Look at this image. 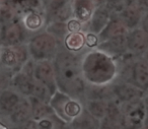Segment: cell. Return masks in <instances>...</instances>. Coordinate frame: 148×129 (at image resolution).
<instances>
[{
    "instance_id": "obj_25",
    "label": "cell",
    "mask_w": 148,
    "mask_h": 129,
    "mask_svg": "<svg viewBox=\"0 0 148 129\" xmlns=\"http://www.w3.org/2000/svg\"><path fill=\"white\" fill-rule=\"evenodd\" d=\"M23 25L27 31H38L43 26V17L36 11H31L25 14L23 19Z\"/></svg>"
},
{
    "instance_id": "obj_17",
    "label": "cell",
    "mask_w": 148,
    "mask_h": 129,
    "mask_svg": "<svg viewBox=\"0 0 148 129\" xmlns=\"http://www.w3.org/2000/svg\"><path fill=\"white\" fill-rule=\"evenodd\" d=\"M12 84L14 86V90L21 95V97L34 96L36 86V79L31 76H27L23 71H18L14 74L12 78Z\"/></svg>"
},
{
    "instance_id": "obj_2",
    "label": "cell",
    "mask_w": 148,
    "mask_h": 129,
    "mask_svg": "<svg viewBox=\"0 0 148 129\" xmlns=\"http://www.w3.org/2000/svg\"><path fill=\"white\" fill-rule=\"evenodd\" d=\"M81 68L85 81L93 84L112 83L118 76L115 58L99 51H91L81 57Z\"/></svg>"
},
{
    "instance_id": "obj_37",
    "label": "cell",
    "mask_w": 148,
    "mask_h": 129,
    "mask_svg": "<svg viewBox=\"0 0 148 129\" xmlns=\"http://www.w3.org/2000/svg\"><path fill=\"white\" fill-rule=\"evenodd\" d=\"M66 129H68V128H67V127H66Z\"/></svg>"
},
{
    "instance_id": "obj_34",
    "label": "cell",
    "mask_w": 148,
    "mask_h": 129,
    "mask_svg": "<svg viewBox=\"0 0 148 129\" xmlns=\"http://www.w3.org/2000/svg\"><path fill=\"white\" fill-rule=\"evenodd\" d=\"M141 58H142V59H143V60H145V61L148 63V49H147V51H146L145 53L143 54V56H142Z\"/></svg>"
},
{
    "instance_id": "obj_12",
    "label": "cell",
    "mask_w": 148,
    "mask_h": 129,
    "mask_svg": "<svg viewBox=\"0 0 148 129\" xmlns=\"http://www.w3.org/2000/svg\"><path fill=\"white\" fill-rule=\"evenodd\" d=\"M12 126L16 127L32 119V106L29 99L23 97L12 112L6 117Z\"/></svg>"
},
{
    "instance_id": "obj_16",
    "label": "cell",
    "mask_w": 148,
    "mask_h": 129,
    "mask_svg": "<svg viewBox=\"0 0 148 129\" xmlns=\"http://www.w3.org/2000/svg\"><path fill=\"white\" fill-rule=\"evenodd\" d=\"M72 14L80 23H88L95 10L92 0H72Z\"/></svg>"
},
{
    "instance_id": "obj_33",
    "label": "cell",
    "mask_w": 148,
    "mask_h": 129,
    "mask_svg": "<svg viewBox=\"0 0 148 129\" xmlns=\"http://www.w3.org/2000/svg\"><path fill=\"white\" fill-rule=\"evenodd\" d=\"M143 103H144V107H145V110H146V114L148 116V94H146L143 98Z\"/></svg>"
},
{
    "instance_id": "obj_9",
    "label": "cell",
    "mask_w": 148,
    "mask_h": 129,
    "mask_svg": "<svg viewBox=\"0 0 148 129\" xmlns=\"http://www.w3.org/2000/svg\"><path fill=\"white\" fill-rule=\"evenodd\" d=\"M128 52L135 55L136 57H142L148 49V35L141 29L131 30L126 35Z\"/></svg>"
},
{
    "instance_id": "obj_5",
    "label": "cell",
    "mask_w": 148,
    "mask_h": 129,
    "mask_svg": "<svg viewBox=\"0 0 148 129\" xmlns=\"http://www.w3.org/2000/svg\"><path fill=\"white\" fill-rule=\"evenodd\" d=\"M122 108V129H140L143 126L145 118L147 117L143 99L132 101L128 103H121Z\"/></svg>"
},
{
    "instance_id": "obj_22",
    "label": "cell",
    "mask_w": 148,
    "mask_h": 129,
    "mask_svg": "<svg viewBox=\"0 0 148 129\" xmlns=\"http://www.w3.org/2000/svg\"><path fill=\"white\" fill-rule=\"evenodd\" d=\"M27 99H29L32 106V119H34L35 121H39L45 117L54 114L48 103L43 102L42 100L34 96L29 97Z\"/></svg>"
},
{
    "instance_id": "obj_27",
    "label": "cell",
    "mask_w": 148,
    "mask_h": 129,
    "mask_svg": "<svg viewBox=\"0 0 148 129\" xmlns=\"http://www.w3.org/2000/svg\"><path fill=\"white\" fill-rule=\"evenodd\" d=\"M99 129H122V125L120 122L105 117L99 121Z\"/></svg>"
},
{
    "instance_id": "obj_24",
    "label": "cell",
    "mask_w": 148,
    "mask_h": 129,
    "mask_svg": "<svg viewBox=\"0 0 148 129\" xmlns=\"http://www.w3.org/2000/svg\"><path fill=\"white\" fill-rule=\"evenodd\" d=\"M108 101H84V108L99 121L106 117Z\"/></svg>"
},
{
    "instance_id": "obj_30",
    "label": "cell",
    "mask_w": 148,
    "mask_h": 129,
    "mask_svg": "<svg viewBox=\"0 0 148 129\" xmlns=\"http://www.w3.org/2000/svg\"><path fill=\"white\" fill-rule=\"evenodd\" d=\"M15 129H38L37 121H35L34 119H29V120H27L23 124L16 126Z\"/></svg>"
},
{
    "instance_id": "obj_19",
    "label": "cell",
    "mask_w": 148,
    "mask_h": 129,
    "mask_svg": "<svg viewBox=\"0 0 148 129\" xmlns=\"http://www.w3.org/2000/svg\"><path fill=\"white\" fill-rule=\"evenodd\" d=\"M112 15L108 11V9L105 6H99L92 13V17L88 21V33H93L95 35H99L109 23L111 21Z\"/></svg>"
},
{
    "instance_id": "obj_10",
    "label": "cell",
    "mask_w": 148,
    "mask_h": 129,
    "mask_svg": "<svg viewBox=\"0 0 148 129\" xmlns=\"http://www.w3.org/2000/svg\"><path fill=\"white\" fill-rule=\"evenodd\" d=\"M129 82L148 94V63L141 59H137L131 68Z\"/></svg>"
},
{
    "instance_id": "obj_32",
    "label": "cell",
    "mask_w": 148,
    "mask_h": 129,
    "mask_svg": "<svg viewBox=\"0 0 148 129\" xmlns=\"http://www.w3.org/2000/svg\"><path fill=\"white\" fill-rule=\"evenodd\" d=\"M140 23H141V29L148 35V13H144Z\"/></svg>"
},
{
    "instance_id": "obj_21",
    "label": "cell",
    "mask_w": 148,
    "mask_h": 129,
    "mask_svg": "<svg viewBox=\"0 0 148 129\" xmlns=\"http://www.w3.org/2000/svg\"><path fill=\"white\" fill-rule=\"evenodd\" d=\"M68 129H99V120L92 116L86 109H83L79 116L67 125Z\"/></svg>"
},
{
    "instance_id": "obj_36",
    "label": "cell",
    "mask_w": 148,
    "mask_h": 129,
    "mask_svg": "<svg viewBox=\"0 0 148 129\" xmlns=\"http://www.w3.org/2000/svg\"><path fill=\"white\" fill-rule=\"evenodd\" d=\"M140 129H145V128H144V127H143V126H142V127H141V128H140Z\"/></svg>"
},
{
    "instance_id": "obj_29",
    "label": "cell",
    "mask_w": 148,
    "mask_h": 129,
    "mask_svg": "<svg viewBox=\"0 0 148 129\" xmlns=\"http://www.w3.org/2000/svg\"><path fill=\"white\" fill-rule=\"evenodd\" d=\"M68 33H79L82 30V25L79 21L75 19H71L66 23Z\"/></svg>"
},
{
    "instance_id": "obj_18",
    "label": "cell",
    "mask_w": 148,
    "mask_h": 129,
    "mask_svg": "<svg viewBox=\"0 0 148 129\" xmlns=\"http://www.w3.org/2000/svg\"><path fill=\"white\" fill-rule=\"evenodd\" d=\"M127 30L128 29L124 26V23H122L119 17H112L111 21H109L107 27L97 35L99 43L116 37L127 35Z\"/></svg>"
},
{
    "instance_id": "obj_8",
    "label": "cell",
    "mask_w": 148,
    "mask_h": 129,
    "mask_svg": "<svg viewBox=\"0 0 148 129\" xmlns=\"http://www.w3.org/2000/svg\"><path fill=\"white\" fill-rule=\"evenodd\" d=\"M114 97L121 103H128L132 101L143 99L145 92L136 88L131 82L124 81L121 79H115L112 82Z\"/></svg>"
},
{
    "instance_id": "obj_3",
    "label": "cell",
    "mask_w": 148,
    "mask_h": 129,
    "mask_svg": "<svg viewBox=\"0 0 148 129\" xmlns=\"http://www.w3.org/2000/svg\"><path fill=\"white\" fill-rule=\"evenodd\" d=\"M49 106L54 114L68 125L73 119L82 113L84 103L80 100L71 98L58 90L50 99Z\"/></svg>"
},
{
    "instance_id": "obj_11",
    "label": "cell",
    "mask_w": 148,
    "mask_h": 129,
    "mask_svg": "<svg viewBox=\"0 0 148 129\" xmlns=\"http://www.w3.org/2000/svg\"><path fill=\"white\" fill-rule=\"evenodd\" d=\"M23 37H25L23 28L21 27V23L15 19L4 25L1 32V39L4 46L21 45Z\"/></svg>"
},
{
    "instance_id": "obj_1",
    "label": "cell",
    "mask_w": 148,
    "mask_h": 129,
    "mask_svg": "<svg viewBox=\"0 0 148 129\" xmlns=\"http://www.w3.org/2000/svg\"><path fill=\"white\" fill-rule=\"evenodd\" d=\"M81 57L66 49H59L53 59L56 83L60 92L84 103L86 83L82 74Z\"/></svg>"
},
{
    "instance_id": "obj_28",
    "label": "cell",
    "mask_w": 148,
    "mask_h": 129,
    "mask_svg": "<svg viewBox=\"0 0 148 129\" xmlns=\"http://www.w3.org/2000/svg\"><path fill=\"white\" fill-rule=\"evenodd\" d=\"M99 44V40L97 35L93 33H87L85 35V45L89 48V49H95L97 48Z\"/></svg>"
},
{
    "instance_id": "obj_31",
    "label": "cell",
    "mask_w": 148,
    "mask_h": 129,
    "mask_svg": "<svg viewBox=\"0 0 148 129\" xmlns=\"http://www.w3.org/2000/svg\"><path fill=\"white\" fill-rule=\"evenodd\" d=\"M0 129H14V126H12L6 118L1 117L0 118Z\"/></svg>"
},
{
    "instance_id": "obj_13",
    "label": "cell",
    "mask_w": 148,
    "mask_h": 129,
    "mask_svg": "<svg viewBox=\"0 0 148 129\" xmlns=\"http://www.w3.org/2000/svg\"><path fill=\"white\" fill-rule=\"evenodd\" d=\"M97 49L108 54V55L113 58L118 57V56L128 52L126 35L113 38V39L107 40L105 42H101V43L99 44Z\"/></svg>"
},
{
    "instance_id": "obj_35",
    "label": "cell",
    "mask_w": 148,
    "mask_h": 129,
    "mask_svg": "<svg viewBox=\"0 0 148 129\" xmlns=\"http://www.w3.org/2000/svg\"><path fill=\"white\" fill-rule=\"evenodd\" d=\"M143 127L145 129H148V116L145 118V120H144V123H143Z\"/></svg>"
},
{
    "instance_id": "obj_23",
    "label": "cell",
    "mask_w": 148,
    "mask_h": 129,
    "mask_svg": "<svg viewBox=\"0 0 148 129\" xmlns=\"http://www.w3.org/2000/svg\"><path fill=\"white\" fill-rule=\"evenodd\" d=\"M64 48L73 53H78L85 46V35L79 33H68L63 40Z\"/></svg>"
},
{
    "instance_id": "obj_4",
    "label": "cell",
    "mask_w": 148,
    "mask_h": 129,
    "mask_svg": "<svg viewBox=\"0 0 148 129\" xmlns=\"http://www.w3.org/2000/svg\"><path fill=\"white\" fill-rule=\"evenodd\" d=\"M59 49V41L47 32L33 37L29 44V53L35 61L54 59Z\"/></svg>"
},
{
    "instance_id": "obj_15",
    "label": "cell",
    "mask_w": 148,
    "mask_h": 129,
    "mask_svg": "<svg viewBox=\"0 0 148 129\" xmlns=\"http://www.w3.org/2000/svg\"><path fill=\"white\" fill-rule=\"evenodd\" d=\"M23 97L14 88H5L0 92V114L6 118L16 107Z\"/></svg>"
},
{
    "instance_id": "obj_26",
    "label": "cell",
    "mask_w": 148,
    "mask_h": 129,
    "mask_svg": "<svg viewBox=\"0 0 148 129\" xmlns=\"http://www.w3.org/2000/svg\"><path fill=\"white\" fill-rule=\"evenodd\" d=\"M46 31H47L48 34H50L55 39L58 40H64V38L68 34L66 23H61V21H51V23H49Z\"/></svg>"
},
{
    "instance_id": "obj_7",
    "label": "cell",
    "mask_w": 148,
    "mask_h": 129,
    "mask_svg": "<svg viewBox=\"0 0 148 129\" xmlns=\"http://www.w3.org/2000/svg\"><path fill=\"white\" fill-rule=\"evenodd\" d=\"M34 78L37 81L43 83L47 86L48 90L53 96L56 90H58L56 83L55 69H54L52 60H43V61H35L34 66Z\"/></svg>"
},
{
    "instance_id": "obj_6",
    "label": "cell",
    "mask_w": 148,
    "mask_h": 129,
    "mask_svg": "<svg viewBox=\"0 0 148 129\" xmlns=\"http://www.w3.org/2000/svg\"><path fill=\"white\" fill-rule=\"evenodd\" d=\"M29 49L25 46H4L0 50V62L7 69H15L27 61Z\"/></svg>"
},
{
    "instance_id": "obj_20",
    "label": "cell",
    "mask_w": 148,
    "mask_h": 129,
    "mask_svg": "<svg viewBox=\"0 0 148 129\" xmlns=\"http://www.w3.org/2000/svg\"><path fill=\"white\" fill-rule=\"evenodd\" d=\"M142 12H144V11L136 3V4H131L126 7L119 15V17L127 29L134 30L137 29L138 25L141 23V19L144 15L142 14Z\"/></svg>"
},
{
    "instance_id": "obj_14",
    "label": "cell",
    "mask_w": 148,
    "mask_h": 129,
    "mask_svg": "<svg viewBox=\"0 0 148 129\" xmlns=\"http://www.w3.org/2000/svg\"><path fill=\"white\" fill-rule=\"evenodd\" d=\"M114 97L112 83L93 84L86 83L84 92V101H109Z\"/></svg>"
}]
</instances>
